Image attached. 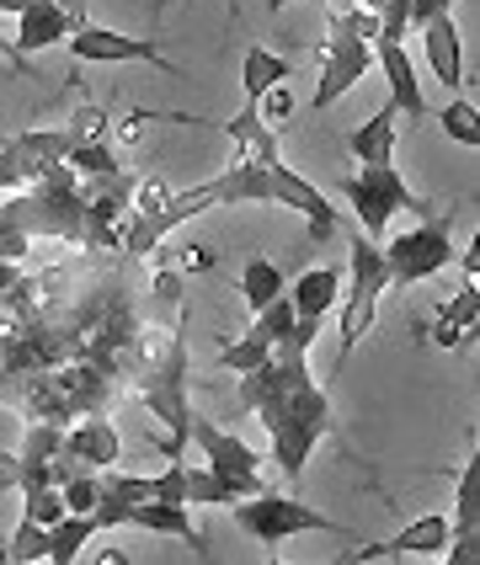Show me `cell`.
<instances>
[{"mask_svg":"<svg viewBox=\"0 0 480 565\" xmlns=\"http://www.w3.org/2000/svg\"><path fill=\"white\" fill-rule=\"evenodd\" d=\"M320 326H288V337L256 369L241 374V395L235 406L252 411L256 422L267 427V448H273V465L284 470L288 486L305 480V465L316 454L320 438H337V411L331 395L316 384L310 374V347H316Z\"/></svg>","mask_w":480,"mask_h":565,"instance_id":"1","label":"cell"},{"mask_svg":"<svg viewBox=\"0 0 480 565\" xmlns=\"http://www.w3.org/2000/svg\"><path fill=\"white\" fill-rule=\"evenodd\" d=\"M128 395L150 411V438L166 459H182L188 454V433H192V401H188V320L182 305L177 315L160 326V337L150 342V352L139 358V369L128 379Z\"/></svg>","mask_w":480,"mask_h":565,"instance_id":"2","label":"cell"},{"mask_svg":"<svg viewBox=\"0 0 480 565\" xmlns=\"http://www.w3.org/2000/svg\"><path fill=\"white\" fill-rule=\"evenodd\" d=\"M81 224H86V198H81V177L70 166H49L38 182L17 188L0 203V256L28 262L32 241H64L81 246Z\"/></svg>","mask_w":480,"mask_h":565,"instance_id":"3","label":"cell"},{"mask_svg":"<svg viewBox=\"0 0 480 565\" xmlns=\"http://www.w3.org/2000/svg\"><path fill=\"white\" fill-rule=\"evenodd\" d=\"M369 70H374V11H363V6H331L326 43H320V81H316L310 107L326 113V107L342 102Z\"/></svg>","mask_w":480,"mask_h":565,"instance_id":"4","label":"cell"},{"mask_svg":"<svg viewBox=\"0 0 480 565\" xmlns=\"http://www.w3.org/2000/svg\"><path fill=\"white\" fill-rule=\"evenodd\" d=\"M390 294V273H384V252L380 241H369L363 230L352 235V256H348V278L337 294V310H342V337H337V369L348 363L358 342L374 331L380 320V299Z\"/></svg>","mask_w":480,"mask_h":565,"instance_id":"5","label":"cell"},{"mask_svg":"<svg viewBox=\"0 0 480 565\" xmlns=\"http://www.w3.org/2000/svg\"><path fill=\"white\" fill-rule=\"evenodd\" d=\"M342 198L352 203V214H358V224H363L369 241H380L401 209H412L422 220L438 214L422 192H412V182L395 171V160H363V171H352L348 182H342Z\"/></svg>","mask_w":480,"mask_h":565,"instance_id":"6","label":"cell"},{"mask_svg":"<svg viewBox=\"0 0 480 565\" xmlns=\"http://www.w3.org/2000/svg\"><path fill=\"white\" fill-rule=\"evenodd\" d=\"M230 512H235L241 534H252L256 544H267V550H278V544H284V539H294V534H342V539H358L352 529L331 523L326 512L305 507L294 491H267V486H262L256 497L230 502Z\"/></svg>","mask_w":480,"mask_h":565,"instance_id":"7","label":"cell"},{"mask_svg":"<svg viewBox=\"0 0 480 565\" xmlns=\"http://www.w3.org/2000/svg\"><path fill=\"white\" fill-rule=\"evenodd\" d=\"M384 252V273H390V288H412V282L438 278L444 267H454V220L448 214H427V220L395 235Z\"/></svg>","mask_w":480,"mask_h":565,"instance_id":"8","label":"cell"},{"mask_svg":"<svg viewBox=\"0 0 480 565\" xmlns=\"http://www.w3.org/2000/svg\"><path fill=\"white\" fill-rule=\"evenodd\" d=\"M209 209H220V203H214V182H198V188H188V192H171L160 209L128 214L124 256H134V262H150V256L160 252V241H166L177 224L198 220V214H209Z\"/></svg>","mask_w":480,"mask_h":565,"instance_id":"9","label":"cell"},{"mask_svg":"<svg viewBox=\"0 0 480 565\" xmlns=\"http://www.w3.org/2000/svg\"><path fill=\"white\" fill-rule=\"evenodd\" d=\"M188 443L203 448V465L220 475V480H230L241 497H256V491H262V454H256L252 443H241L235 433H224V427L203 422V416H192Z\"/></svg>","mask_w":480,"mask_h":565,"instance_id":"10","label":"cell"},{"mask_svg":"<svg viewBox=\"0 0 480 565\" xmlns=\"http://www.w3.org/2000/svg\"><path fill=\"white\" fill-rule=\"evenodd\" d=\"M64 49L81 64H160V70H177V64L156 49V38H128V32L92 28V22H81V28L70 32Z\"/></svg>","mask_w":480,"mask_h":565,"instance_id":"11","label":"cell"},{"mask_svg":"<svg viewBox=\"0 0 480 565\" xmlns=\"http://www.w3.org/2000/svg\"><path fill=\"white\" fill-rule=\"evenodd\" d=\"M86 22V0H28V11H17V54L32 60L43 49L64 43L70 32Z\"/></svg>","mask_w":480,"mask_h":565,"instance_id":"12","label":"cell"},{"mask_svg":"<svg viewBox=\"0 0 480 565\" xmlns=\"http://www.w3.org/2000/svg\"><path fill=\"white\" fill-rule=\"evenodd\" d=\"M267 203L299 209L316 241H331V235H337V224H342V220H337V209L326 203V192H320L310 177H299L294 166H284V156L267 160Z\"/></svg>","mask_w":480,"mask_h":565,"instance_id":"13","label":"cell"},{"mask_svg":"<svg viewBox=\"0 0 480 565\" xmlns=\"http://www.w3.org/2000/svg\"><path fill=\"white\" fill-rule=\"evenodd\" d=\"M288 326H294V305H288V294H278L267 310L252 315V331L220 352V369H230V374H246V369H256V363H262V358H267V352L288 337Z\"/></svg>","mask_w":480,"mask_h":565,"instance_id":"14","label":"cell"},{"mask_svg":"<svg viewBox=\"0 0 480 565\" xmlns=\"http://www.w3.org/2000/svg\"><path fill=\"white\" fill-rule=\"evenodd\" d=\"M448 539H454V555H448V565H476L480 561V459H476V454L459 465Z\"/></svg>","mask_w":480,"mask_h":565,"instance_id":"15","label":"cell"},{"mask_svg":"<svg viewBox=\"0 0 480 565\" xmlns=\"http://www.w3.org/2000/svg\"><path fill=\"white\" fill-rule=\"evenodd\" d=\"M64 459L81 465V470L124 465V438H118L113 411H96V416H81L75 427H64Z\"/></svg>","mask_w":480,"mask_h":565,"instance_id":"16","label":"cell"},{"mask_svg":"<svg viewBox=\"0 0 480 565\" xmlns=\"http://www.w3.org/2000/svg\"><path fill=\"white\" fill-rule=\"evenodd\" d=\"M444 550H448V518L444 512H427V518L406 523L395 539L352 550L348 561H433V555H444Z\"/></svg>","mask_w":480,"mask_h":565,"instance_id":"17","label":"cell"},{"mask_svg":"<svg viewBox=\"0 0 480 565\" xmlns=\"http://www.w3.org/2000/svg\"><path fill=\"white\" fill-rule=\"evenodd\" d=\"M422 49H427V64H433V75L444 81L448 92H459L465 86V38H459V22H454V11H438V17H427L422 22Z\"/></svg>","mask_w":480,"mask_h":565,"instance_id":"18","label":"cell"},{"mask_svg":"<svg viewBox=\"0 0 480 565\" xmlns=\"http://www.w3.org/2000/svg\"><path fill=\"white\" fill-rule=\"evenodd\" d=\"M374 64L384 70V81H390L395 113L416 128L427 118V102H422V81H416V64H412V54H406V43H374Z\"/></svg>","mask_w":480,"mask_h":565,"instance_id":"19","label":"cell"},{"mask_svg":"<svg viewBox=\"0 0 480 565\" xmlns=\"http://www.w3.org/2000/svg\"><path fill=\"white\" fill-rule=\"evenodd\" d=\"M476 320H480V288H476V278H465V282H459V294H454V299H444V305H438V315L427 320V342H433V347L470 342Z\"/></svg>","mask_w":480,"mask_h":565,"instance_id":"20","label":"cell"},{"mask_svg":"<svg viewBox=\"0 0 480 565\" xmlns=\"http://www.w3.org/2000/svg\"><path fill=\"white\" fill-rule=\"evenodd\" d=\"M337 294H342V273L337 267H310L305 278L288 288V305L299 326H326V315L337 310Z\"/></svg>","mask_w":480,"mask_h":565,"instance_id":"21","label":"cell"},{"mask_svg":"<svg viewBox=\"0 0 480 565\" xmlns=\"http://www.w3.org/2000/svg\"><path fill=\"white\" fill-rule=\"evenodd\" d=\"M124 529H150V534H171V539H182V544H192V550H203V544H209V539H203V529H198V523L188 518V507L156 502V497H145V502H128Z\"/></svg>","mask_w":480,"mask_h":565,"instance_id":"22","label":"cell"},{"mask_svg":"<svg viewBox=\"0 0 480 565\" xmlns=\"http://www.w3.org/2000/svg\"><path fill=\"white\" fill-rule=\"evenodd\" d=\"M6 145H11V156H17V166H22V177L38 182L49 166H60L64 160L70 134H64V128H32V134H17V139H6Z\"/></svg>","mask_w":480,"mask_h":565,"instance_id":"23","label":"cell"},{"mask_svg":"<svg viewBox=\"0 0 480 565\" xmlns=\"http://www.w3.org/2000/svg\"><path fill=\"white\" fill-rule=\"evenodd\" d=\"M395 139H401V113H395V102H384L374 118H363L348 134V150L358 160H395Z\"/></svg>","mask_w":480,"mask_h":565,"instance_id":"24","label":"cell"},{"mask_svg":"<svg viewBox=\"0 0 480 565\" xmlns=\"http://www.w3.org/2000/svg\"><path fill=\"white\" fill-rule=\"evenodd\" d=\"M224 134H230V145H235V156H241V160H273V156H284V150H278V134L256 118V107H241V113L224 124Z\"/></svg>","mask_w":480,"mask_h":565,"instance_id":"25","label":"cell"},{"mask_svg":"<svg viewBox=\"0 0 480 565\" xmlns=\"http://www.w3.org/2000/svg\"><path fill=\"white\" fill-rule=\"evenodd\" d=\"M294 81V64L284 60V54H273V49H262V43H252L246 49V60H241V86H246V96H262L273 92V86H288Z\"/></svg>","mask_w":480,"mask_h":565,"instance_id":"26","label":"cell"},{"mask_svg":"<svg viewBox=\"0 0 480 565\" xmlns=\"http://www.w3.org/2000/svg\"><path fill=\"white\" fill-rule=\"evenodd\" d=\"M92 539H96V518H92V512H64L60 523L49 529V561L70 565L81 550H86V544H92Z\"/></svg>","mask_w":480,"mask_h":565,"instance_id":"27","label":"cell"},{"mask_svg":"<svg viewBox=\"0 0 480 565\" xmlns=\"http://www.w3.org/2000/svg\"><path fill=\"white\" fill-rule=\"evenodd\" d=\"M284 294V273L267 262V256H252L246 267H241V299H246V310H267L273 299Z\"/></svg>","mask_w":480,"mask_h":565,"instance_id":"28","label":"cell"},{"mask_svg":"<svg viewBox=\"0 0 480 565\" xmlns=\"http://www.w3.org/2000/svg\"><path fill=\"white\" fill-rule=\"evenodd\" d=\"M182 486H188V507H230V502H241V491L230 486V480H220V475L209 470H182Z\"/></svg>","mask_w":480,"mask_h":565,"instance_id":"29","label":"cell"},{"mask_svg":"<svg viewBox=\"0 0 480 565\" xmlns=\"http://www.w3.org/2000/svg\"><path fill=\"white\" fill-rule=\"evenodd\" d=\"M438 128H444L454 145H465V150H480V113L470 96H454L444 113H438Z\"/></svg>","mask_w":480,"mask_h":565,"instance_id":"30","label":"cell"},{"mask_svg":"<svg viewBox=\"0 0 480 565\" xmlns=\"http://www.w3.org/2000/svg\"><path fill=\"white\" fill-rule=\"evenodd\" d=\"M64 166H70L75 177H102V171H118L124 160L113 150V139H86V145H70V150H64Z\"/></svg>","mask_w":480,"mask_h":565,"instance_id":"31","label":"cell"},{"mask_svg":"<svg viewBox=\"0 0 480 565\" xmlns=\"http://www.w3.org/2000/svg\"><path fill=\"white\" fill-rule=\"evenodd\" d=\"M64 512H70V507H64V491H60V486H32V491H22V518H28V523L54 529Z\"/></svg>","mask_w":480,"mask_h":565,"instance_id":"32","label":"cell"},{"mask_svg":"<svg viewBox=\"0 0 480 565\" xmlns=\"http://www.w3.org/2000/svg\"><path fill=\"white\" fill-rule=\"evenodd\" d=\"M6 561H11V565L49 561V529H43V523H28V518H22V529L6 539Z\"/></svg>","mask_w":480,"mask_h":565,"instance_id":"33","label":"cell"},{"mask_svg":"<svg viewBox=\"0 0 480 565\" xmlns=\"http://www.w3.org/2000/svg\"><path fill=\"white\" fill-rule=\"evenodd\" d=\"M252 107H256V118L273 128V134H284L288 118H294V96H288V86H273V92H262Z\"/></svg>","mask_w":480,"mask_h":565,"instance_id":"34","label":"cell"},{"mask_svg":"<svg viewBox=\"0 0 480 565\" xmlns=\"http://www.w3.org/2000/svg\"><path fill=\"white\" fill-rule=\"evenodd\" d=\"M64 134H70V145H86V139H113V118H107L102 107H92V102H86V107L70 118V128H64Z\"/></svg>","mask_w":480,"mask_h":565,"instance_id":"35","label":"cell"},{"mask_svg":"<svg viewBox=\"0 0 480 565\" xmlns=\"http://www.w3.org/2000/svg\"><path fill=\"white\" fill-rule=\"evenodd\" d=\"M60 491H64V507H70V512H92L96 507V470H75Z\"/></svg>","mask_w":480,"mask_h":565,"instance_id":"36","label":"cell"},{"mask_svg":"<svg viewBox=\"0 0 480 565\" xmlns=\"http://www.w3.org/2000/svg\"><path fill=\"white\" fill-rule=\"evenodd\" d=\"M171 267H177L182 278H198V273H214V267H220V252H214V246H188Z\"/></svg>","mask_w":480,"mask_h":565,"instance_id":"37","label":"cell"},{"mask_svg":"<svg viewBox=\"0 0 480 565\" xmlns=\"http://www.w3.org/2000/svg\"><path fill=\"white\" fill-rule=\"evenodd\" d=\"M22 262H11V256H0V315L11 310V294H17V282H22Z\"/></svg>","mask_w":480,"mask_h":565,"instance_id":"38","label":"cell"},{"mask_svg":"<svg viewBox=\"0 0 480 565\" xmlns=\"http://www.w3.org/2000/svg\"><path fill=\"white\" fill-rule=\"evenodd\" d=\"M17 188H28V177H22V166L11 156V145H0V192H17Z\"/></svg>","mask_w":480,"mask_h":565,"instance_id":"39","label":"cell"},{"mask_svg":"<svg viewBox=\"0 0 480 565\" xmlns=\"http://www.w3.org/2000/svg\"><path fill=\"white\" fill-rule=\"evenodd\" d=\"M406 11H412V28H422L427 17H438V11H454V0H406Z\"/></svg>","mask_w":480,"mask_h":565,"instance_id":"40","label":"cell"},{"mask_svg":"<svg viewBox=\"0 0 480 565\" xmlns=\"http://www.w3.org/2000/svg\"><path fill=\"white\" fill-rule=\"evenodd\" d=\"M0 54H6V64H11V70H28V75H32V64L17 54V43H6V32H0Z\"/></svg>","mask_w":480,"mask_h":565,"instance_id":"41","label":"cell"},{"mask_svg":"<svg viewBox=\"0 0 480 565\" xmlns=\"http://www.w3.org/2000/svg\"><path fill=\"white\" fill-rule=\"evenodd\" d=\"M17 11H28V0H0V17H17Z\"/></svg>","mask_w":480,"mask_h":565,"instance_id":"42","label":"cell"},{"mask_svg":"<svg viewBox=\"0 0 480 565\" xmlns=\"http://www.w3.org/2000/svg\"><path fill=\"white\" fill-rule=\"evenodd\" d=\"M358 6H363V11H380L384 0H358Z\"/></svg>","mask_w":480,"mask_h":565,"instance_id":"43","label":"cell"},{"mask_svg":"<svg viewBox=\"0 0 480 565\" xmlns=\"http://www.w3.org/2000/svg\"><path fill=\"white\" fill-rule=\"evenodd\" d=\"M267 6H273V11H284V6H294V0H267Z\"/></svg>","mask_w":480,"mask_h":565,"instance_id":"44","label":"cell"}]
</instances>
